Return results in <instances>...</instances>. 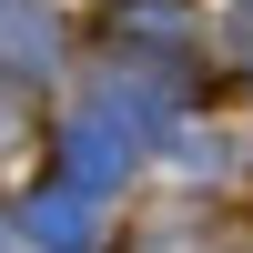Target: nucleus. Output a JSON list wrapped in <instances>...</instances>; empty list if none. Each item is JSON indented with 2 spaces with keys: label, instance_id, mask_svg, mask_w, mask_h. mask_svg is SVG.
I'll return each instance as SVG.
<instances>
[{
  "label": "nucleus",
  "instance_id": "obj_5",
  "mask_svg": "<svg viewBox=\"0 0 253 253\" xmlns=\"http://www.w3.org/2000/svg\"><path fill=\"white\" fill-rule=\"evenodd\" d=\"M0 253H20V223H10V213H0Z\"/></svg>",
  "mask_w": 253,
  "mask_h": 253
},
{
  "label": "nucleus",
  "instance_id": "obj_1",
  "mask_svg": "<svg viewBox=\"0 0 253 253\" xmlns=\"http://www.w3.org/2000/svg\"><path fill=\"white\" fill-rule=\"evenodd\" d=\"M10 223H20V243H41V253H91V243H101V223H91L81 193H31Z\"/></svg>",
  "mask_w": 253,
  "mask_h": 253
},
{
  "label": "nucleus",
  "instance_id": "obj_2",
  "mask_svg": "<svg viewBox=\"0 0 253 253\" xmlns=\"http://www.w3.org/2000/svg\"><path fill=\"white\" fill-rule=\"evenodd\" d=\"M122 172H132V122L91 101L71 122V182H122Z\"/></svg>",
  "mask_w": 253,
  "mask_h": 253
},
{
  "label": "nucleus",
  "instance_id": "obj_3",
  "mask_svg": "<svg viewBox=\"0 0 253 253\" xmlns=\"http://www.w3.org/2000/svg\"><path fill=\"white\" fill-rule=\"evenodd\" d=\"M0 61H20V81L61 61V20H51V0H0Z\"/></svg>",
  "mask_w": 253,
  "mask_h": 253
},
{
  "label": "nucleus",
  "instance_id": "obj_4",
  "mask_svg": "<svg viewBox=\"0 0 253 253\" xmlns=\"http://www.w3.org/2000/svg\"><path fill=\"white\" fill-rule=\"evenodd\" d=\"M20 142H31V91H20V81H0V162H10Z\"/></svg>",
  "mask_w": 253,
  "mask_h": 253
}]
</instances>
